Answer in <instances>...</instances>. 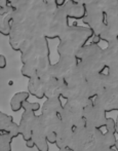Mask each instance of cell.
I'll return each mask as SVG.
<instances>
[{
    "instance_id": "6da1fadb",
    "label": "cell",
    "mask_w": 118,
    "mask_h": 151,
    "mask_svg": "<svg viewBox=\"0 0 118 151\" xmlns=\"http://www.w3.org/2000/svg\"><path fill=\"white\" fill-rule=\"evenodd\" d=\"M94 33L85 26L74 24L69 26L59 37L60 43L56 47L59 57H76V54L92 37Z\"/></svg>"
},
{
    "instance_id": "7a4b0ae2",
    "label": "cell",
    "mask_w": 118,
    "mask_h": 151,
    "mask_svg": "<svg viewBox=\"0 0 118 151\" xmlns=\"http://www.w3.org/2000/svg\"><path fill=\"white\" fill-rule=\"evenodd\" d=\"M102 146H104V133L102 129L83 127L74 129L69 149L71 151H97Z\"/></svg>"
},
{
    "instance_id": "3957f363",
    "label": "cell",
    "mask_w": 118,
    "mask_h": 151,
    "mask_svg": "<svg viewBox=\"0 0 118 151\" xmlns=\"http://www.w3.org/2000/svg\"><path fill=\"white\" fill-rule=\"evenodd\" d=\"M86 107L84 104L76 101H66L63 105L61 111V120L74 129L86 127L83 119V108Z\"/></svg>"
},
{
    "instance_id": "277c9868",
    "label": "cell",
    "mask_w": 118,
    "mask_h": 151,
    "mask_svg": "<svg viewBox=\"0 0 118 151\" xmlns=\"http://www.w3.org/2000/svg\"><path fill=\"white\" fill-rule=\"evenodd\" d=\"M107 118V112L94 103L83 108V119L87 127L101 129L106 124Z\"/></svg>"
},
{
    "instance_id": "5b68a950",
    "label": "cell",
    "mask_w": 118,
    "mask_h": 151,
    "mask_svg": "<svg viewBox=\"0 0 118 151\" xmlns=\"http://www.w3.org/2000/svg\"><path fill=\"white\" fill-rule=\"evenodd\" d=\"M69 25V19L67 17L65 9L63 6L58 8L56 14H54V19H52L51 23H50L49 27L47 29V32L45 34L46 39H56L62 35V33L66 30Z\"/></svg>"
},
{
    "instance_id": "8992f818",
    "label": "cell",
    "mask_w": 118,
    "mask_h": 151,
    "mask_svg": "<svg viewBox=\"0 0 118 151\" xmlns=\"http://www.w3.org/2000/svg\"><path fill=\"white\" fill-rule=\"evenodd\" d=\"M79 61L76 57L65 56L60 57L58 63L51 64L49 69L50 77L58 78V79H65L67 75L72 71L74 68L77 67Z\"/></svg>"
},
{
    "instance_id": "52a82bcc",
    "label": "cell",
    "mask_w": 118,
    "mask_h": 151,
    "mask_svg": "<svg viewBox=\"0 0 118 151\" xmlns=\"http://www.w3.org/2000/svg\"><path fill=\"white\" fill-rule=\"evenodd\" d=\"M82 23L92 31L94 35H100L106 27L105 14L100 10L88 9L86 10L85 17L82 19Z\"/></svg>"
},
{
    "instance_id": "ba28073f",
    "label": "cell",
    "mask_w": 118,
    "mask_h": 151,
    "mask_svg": "<svg viewBox=\"0 0 118 151\" xmlns=\"http://www.w3.org/2000/svg\"><path fill=\"white\" fill-rule=\"evenodd\" d=\"M46 129L42 122L41 116L36 115L32 127V141L34 142L35 147L38 151H48L49 145L46 140Z\"/></svg>"
},
{
    "instance_id": "9c48e42d",
    "label": "cell",
    "mask_w": 118,
    "mask_h": 151,
    "mask_svg": "<svg viewBox=\"0 0 118 151\" xmlns=\"http://www.w3.org/2000/svg\"><path fill=\"white\" fill-rule=\"evenodd\" d=\"M77 67L86 78L92 75H94V74L104 73L105 69H107L106 65L102 60V56L88 58L80 61Z\"/></svg>"
},
{
    "instance_id": "30bf717a",
    "label": "cell",
    "mask_w": 118,
    "mask_h": 151,
    "mask_svg": "<svg viewBox=\"0 0 118 151\" xmlns=\"http://www.w3.org/2000/svg\"><path fill=\"white\" fill-rule=\"evenodd\" d=\"M44 83V98L46 100L54 99V98H61L66 88V82L64 79H58V78L50 77L43 81Z\"/></svg>"
},
{
    "instance_id": "8fae6325",
    "label": "cell",
    "mask_w": 118,
    "mask_h": 151,
    "mask_svg": "<svg viewBox=\"0 0 118 151\" xmlns=\"http://www.w3.org/2000/svg\"><path fill=\"white\" fill-rule=\"evenodd\" d=\"M36 114L33 112L24 111L21 117V121L19 123V129H20V135L24 139L25 142L32 140V127L34 123Z\"/></svg>"
},
{
    "instance_id": "7c38bea8",
    "label": "cell",
    "mask_w": 118,
    "mask_h": 151,
    "mask_svg": "<svg viewBox=\"0 0 118 151\" xmlns=\"http://www.w3.org/2000/svg\"><path fill=\"white\" fill-rule=\"evenodd\" d=\"M73 134H74V127L62 121V124L60 125L58 132H56V147L59 149L70 147Z\"/></svg>"
},
{
    "instance_id": "4fadbf2b",
    "label": "cell",
    "mask_w": 118,
    "mask_h": 151,
    "mask_svg": "<svg viewBox=\"0 0 118 151\" xmlns=\"http://www.w3.org/2000/svg\"><path fill=\"white\" fill-rule=\"evenodd\" d=\"M0 133L7 134L11 139L18 138L20 135L19 124L14 121L12 116L0 111Z\"/></svg>"
},
{
    "instance_id": "5bb4252c",
    "label": "cell",
    "mask_w": 118,
    "mask_h": 151,
    "mask_svg": "<svg viewBox=\"0 0 118 151\" xmlns=\"http://www.w3.org/2000/svg\"><path fill=\"white\" fill-rule=\"evenodd\" d=\"M14 8L11 5L0 7V34L3 36H9L12 25V14Z\"/></svg>"
},
{
    "instance_id": "9a60e30c",
    "label": "cell",
    "mask_w": 118,
    "mask_h": 151,
    "mask_svg": "<svg viewBox=\"0 0 118 151\" xmlns=\"http://www.w3.org/2000/svg\"><path fill=\"white\" fill-rule=\"evenodd\" d=\"M68 19H74V20H82L86 14V8L83 4H78L73 2L72 0H68L63 5Z\"/></svg>"
},
{
    "instance_id": "2e32d148",
    "label": "cell",
    "mask_w": 118,
    "mask_h": 151,
    "mask_svg": "<svg viewBox=\"0 0 118 151\" xmlns=\"http://www.w3.org/2000/svg\"><path fill=\"white\" fill-rule=\"evenodd\" d=\"M63 109V103L61 98H54V99H48L41 106V114L42 115H56L61 114Z\"/></svg>"
},
{
    "instance_id": "e0dca14e",
    "label": "cell",
    "mask_w": 118,
    "mask_h": 151,
    "mask_svg": "<svg viewBox=\"0 0 118 151\" xmlns=\"http://www.w3.org/2000/svg\"><path fill=\"white\" fill-rule=\"evenodd\" d=\"M103 48L99 44L88 43L85 44L81 50L76 54V58L79 62L82 60H85L88 58H94V57L102 56Z\"/></svg>"
},
{
    "instance_id": "ac0fdd59",
    "label": "cell",
    "mask_w": 118,
    "mask_h": 151,
    "mask_svg": "<svg viewBox=\"0 0 118 151\" xmlns=\"http://www.w3.org/2000/svg\"><path fill=\"white\" fill-rule=\"evenodd\" d=\"M102 60L107 68L118 61V42L108 44L106 48H103Z\"/></svg>"
},
{
    "instance_id": "d6986e66",
    "label": "cell",
    "mask_w": 118,
    "mask_h": 151,
    "mask_svg": "<svg viewBox=\"0 0 118 151\" xmlns=\"http://www.w3.org/2000/svg\"><path fill=\"white\" fill-rule=\"evenodd\" d=\"M28 93L33 97L41 100L44 99V83L39 77H34L29 79Z\"/></svg>"
},
{
    "instance_id": "ffe728a7",
    "label": "cell",
    "mask_w": 118,
    "mask_h": 151,
    "mask_svg": "<svg viewBox=\"0 0 118 151\" xmlns=\"http://www.w3.org/2000/svg\"><path fill=\"white\" fill-rule=\"evenodd\" d=\"M30 93L28 91H20L16 93L10 100V108L14 112H19L23 107V104L28 101Z\"/></svg>"
},
{
    "instance_id": "44dd1931",
    "label": "cell",
    "mask_w": 118,
    "mask_h": 151,
    "mask_svg": "<svg viewBox=\"0 0 118 151\" xmlns=\"http://www.w3.org/2000/svg\"><path fill=\"white\" fill-rule=\"evenodd\" d=\"M21 73L24 77L31 79V78L37 77V69H36V64L30 63V64H25L23 65L22 69H21Z\"/></svg>"
},
{
    "instance_id": "7402d4cb",
    "label": "cell",
    "mask_w": 118,
    "mask_h": 151,
    "mask_svg": "<svg viewBox=\"0 0 118 151\" xmlns=\"http://www.w3.org/2000/svg\"><path fill=\"white\" fill-rule=\"evenodd\" d=\"M12 139L7 134L0 133V151H11Z\"/></svg>"
},
{
    "instance_id": "603a6c76",
    "label": "cell",
    "mask_w": 118,
    "mask_h": 151,
    "mask_svg": "<svg viewBox=\"0 0 118 151\" xmlns=\"http://www.w3.org/2000/svg\"><path fill=\"white\" fill-rule=\"evenodd\" d=\"M116 137H115V134L109 133L106 132L104 134V146L108 148H114L115 144H116Z\"/></svg>"
},
{
    "instance_id": "cb8c5ba5",
    "label": "cell",
    "mask_w": 118,
    "mask_h": 151,
    "mask_svg": "<svg viewBox=\"0 0 118 151\" xmlns=\"http://www.w3.org/2000/svg\"><path fill=\"white\" fill-rule=\"evenodd\" d=\"M22 109H24V111H29V112H33V113H36L38 110L41 109V105L37 102H31L26 101L24 104H23Z\"/></svg>"
},
{
    "instance_id": "d4e9b609",
    "label": "cell",
    "mask_w": 118,
    "mask_h": 151,
    "mask_svg": "<svg viewBox=\"0 0 118 151\" xmlns=\"http://www.w3.org/2000/svg\"><path fill=\"white\" fill-rule=\"evenodd\" d=\"M105 127H106V131L109 132V133L112 134H116V127H115V120L111 117L107 118L106 124H105Z\"/></svg>"
},
{
    "instance_id": "484cf974",
    "label": "cell",
    "mask_w": 118,
    "mask_h": 151,
    "mask_svg": "<svg viewBox=\"0 0 118 151\" xmlns=\"http://www.w3.org/2000/svg\"><path fill=\"white\" fill-rule=\"evenodd\" d=\"M46 140H47L48 144H56V134L54 133V132L47 133V135H46Z\"/></svg>"
},
{
    "instance_id": "4316f807",
    "label": "cell",
    "mask_w": 118,
    "mask_h": 151,
    "mask_svg": "<svg viewBox=\"0 0 118 151\" xmlns=\"http://www.w3.org/2000/svg\"><path fill=\"white\" fill-rule=\"evenodd\" d=\"M7 65V62H6V58L3 55H0V69H4Z\"/></svg>"
},
{
    "instance_id": "83f0119b",
    "label": "cell",
    "mask_w": 118,
    "mask_h": 151,
    "mask_svg": "<svg viewBox=\"0 0 118 151\" xmlns=\"http://www.w3.org/2000/svg\"><path fill=\"white\" fill-rule=\"evenodd\" d=\"M90 39H92V42H90V43L99 44V45H100V42L102 41V40H101L100 35H92V37L90 38Z\"/></svg>"
},
{
    "instance_id": "f1b7e54d",
    "label": "cell",
    "mask_w": 118,
    "mask_h": 151,
    "mask_svg": "<svg viewBox=\"0 0 118 151\" xmlns=\"http://www.w3.org/2000/svg\"><path fill=\"white\" fill-rule=\"evenodd\" d=\"M14 0H0V7H5L14 2Z\"/></svg>"
},
{
    "instance_id": "f546056e",
    "label": "cell",
    "mask_w": 118,
    "mask_h": 151,
    "mask_svg": "<svg viewBox=\"0 0 118 151\" xmlns=\"http://www.w3.org/2000/svg\"><path fill=\"white\" fill-rule=\"evenodd\" d=\"M97 151H116L114 148H108V147H105V146H102L100 147Z\"/></svg>"
},
{
    "instance_id": "4dcf8cb0",
    "label": "cell",
    "mask_w": 118,
    "mask_h": 151,
    "mask_svg": "<svg viewBox=\"0 0 118 151\" xmlns=\"http://www.w3.org/2000/svg\"><path fill=\"white\" fill-rule=\"evenodd\" d=\"M26 146L28 148H34L35 147V144H34V142H33L32 140H30V141H27L26 142Z\"/></svg>"
},
{
    "instance_id": "1f68e13d",
    "label": "cell",
    "mask_w": 118,
    "mask_h": 151,
    "mask_svg": "<svg viewBox=\"0 0 118 151\" xmlns=\"http://www.w3.org/2000/svg\"><path fill=\"white\" fill-rule=\"evenodd\" d=\"M115 127H116V134L118 135V114H117L116 120H115Z\"/></svg>"
},
{
    "instance_id": "d6a6232c",
    "label": "cell",
    "mask_w": 118,
    "mask_h": 151,
    "mask_svg": "<svg viewBox=\"0 0 118 151\" xmlns=\"http://www.w3.org/2000/svg\"><path fill=\"white\" fill-rule=\"evenodd\" d=\"M59 151H71L69 148H62V149H59Z\"/></svg>"
},
{
    "instance_id": "836d02e7",
    "label": "cell",
    "mask_w": 118,
    "mask_h": 151,
    "mask_svg": "<svg viewBox=\"0 0 118 151\" xmlns=\"http://www.w3.org/2000/svg\"><path fill=\"white\" fill-rule=\"evenodd\" d=\"M115 150L118 151V139L116 140V144H115Z\"/></svg>"
}]
</instances>
